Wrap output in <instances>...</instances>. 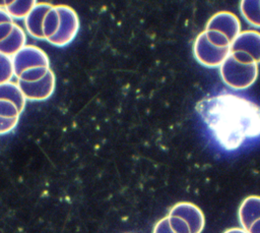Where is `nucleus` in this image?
I'll list each match as a JSON object with an SVG mask.
<instances>
[{"mask_svg": "<svg viewBox=\"0 0 260 233\" xmlns=\"http://www.w3.org/2000/svg\"><path fill=\"white\" fill-rule=\"evenodd\" d=\"M196 110L226 151L237 150L248 139L260 136V106L247 98L220 94L201 100Z\"/></svg>", "mask_w": 260, "mask_h": 233, "instance_id": "1", "label": "nucleus"}, {"mask_svg": "<svg viewBox=\"0 0 260 233\" xmlns=\"http://www.w3.org/2000/svg\"><path fill=\"white\" fill-rule=\"evenodd\" d=\"M219 75L225 85L233 90H246L258 77V64H243L236 61L230 54L219 66Z\"/></svg>", "mask_w": 260, "mask_h": 233, "instance_id": "2", "label": "nucleus"}, {"mask_svg": "<svg viewBox=\"0 0 260 233\" xmlns=\"http://www.w3.org/2000/svg\"><path fill=\"white\" fill-rule=\"evenodd\" d=\"M193 54L196 60L206 67H219L231 54V48H217L211 45L201 32L193 44Z\"/></svg>", "mask_w": 260, "mask_h": 233, "instance_id": "3", "label": "nucleus"}, {"mask_svg": "<svg viewBox=\"0 0 260 233\" xmlns=\"http://www.w3.org/2000/svg\"><path fill=\"white\" fill-rule=\"evenodd\" d=\"M61 22L58 33L51 39L49 43L57 47H64L70 44L76 37L79 30V18L73 8L67 5H56Z\"/></svg>", "mask_w": 260, "mask_h": 233, "instance_id": "4", "label": "nucleus"}, {"mask_svg": "<svg viewBox=\"0 0 260 233\" xmlns=\"http://www.w3.org/2000/svg\"><path fill=\"white\" fill-rule=\"evenodd\" d=\"M15 76L18 77L24 70L34 67H49L48 55L41 48L34 45H25L20 51L12 56Z\"/></svg>", "mask_w": 260, "mask_h": 233, "instance_id": "5", "label": "nucleus"}, {"mask_svg": "<svg viewBox=\"0 0 260 233\" xmlns=\"http://www.w3.org/2000/svg\"><path fill=\"white\" fill-rule=\"evenodd\" d=\"M17 84L26 100L45 101L49 99L55 91L56 77L53 70L50 69L48 73L38 81L28 82L18 79Z\"/></svg>", "mask_w": 260, "mask_h": 233, "instance_id": "6", "label": "nucleus"}, {"mask_svg": "<svg viewBox=\"0 0 260 233\" xmlns=\"http://www.w3.org/2000/svg\"><path fill=\"white\" fill-rule=\"evenodd\" d=\"M169 216L184 219L188 223L191 233H201L205 226L203 212L196 205L189 201H181L173 206L169 212Z\"/></svg>", "mask_w": 260, "mask_h": 233, "instance_id": "7", "label": "nucleus"}, {"mask_svg": "<svg viewBox=\"0 0 260 233\" xmlns=\"http://www.w3.org/2000/svg\"><path fill=\"white\" fill-rule=\"evenodd\" d=\"M205 30H214L225 35L233 42L241 31V21L236 14L230 11H219L207 21Z\"/></svg>", "mask_w": 260, "mask_h": 233, "instance_id": "8", "label": "nucleus"}, {"mask_svg": "<svg viewBox=\"0 0 260 233\" xmlns=\"http://www.w3.org/2000/svg\"><path fill=\"white\" fill-rule=\"evenodd\" d=\"M244 51L260 63V33L254 30L242 31L231 44V52Z\"/></svg>", "mask_w": 260, "mask_h": 233, "instance_id": "9", "label": "nucleus"}, {"mask_svg": "<svg viewBox=\"0 0 260 233\" xmlns=\"http://www.w3.org/2000/svg\"><path fill=\"white\" fill-rule=\"evenodd\" d=\"M53 5L50 3H37L28 15L24 18V25L26 32L34 38L45 40L43 33V22L47 12Z\"/></svg>", "mask_w": 260, "mask_h": 233, "instance_id": "10", "label": "nucleus"}, {"mask_svg": "<svg viewBox=\"0 0 260 233\" xmlns=\"http://www.w3.org/2000/svg\"><path fill=\"white\" fill-rule=\"evenodd\" d=\"M238 218L242 228L248 231L250 226L260 219V196H247L239 207Z\"/></svg>", "mask_w": 260, "mask_h": 233, "instance_id": "11", "label": "nucleus"}, {"mask_svg": "<svg viewBox=\"0 0 260 233\" xmlns=\"http://www.w3.org/2000/svg\"><path fill=\"white\" fill-rule=\"evenodd\" d=\"M25 32L19 24L15 23L10 35L0 42V53L12 57L25 46Z\"/></svg>", "mask_w": 260, "mask_h": 233, "instance_id": "12", "label": "nucleus"}, {"mask_svg": "<svg viewBox=\"0 0 260 233\" xmlns=\"http://www.w3.org/2000/svg\"><path fill=\"white\" fill-rule=\"evenodd\" d=\"M1 99L13 102L20 111V113L23 111L26 103V99L21 93L17 82L14 83L12 81L0 84V100Z\"/></svg>", "mask_w": 260, "mask_h": 233, "instance_id": "13", "label": "nucleus"}, {"mask_svg": "<svg viewBox=\"0 0 260 233\" xmlns=\"http://www.w3.org/2000/svg\"><path fill=\"white\" fill-rule=\"evenodd\" d=\"M243 17L253 26L260 27V0H243L240 2Z\"/></svg>", "mask_w": 260, "mask_h": 233, "instance_id": "14", "label": "nucleus"}, {"mask_svg": "<svg viewBox=\"0 0 260 233\" xmlns=\"http://www.w3.org/2000/svg\"><path fill=\"white\" fill-rule=\"evenodd\" d=\"M60 22H61V18H60L59 11L56 5H53L51 9L47 12L43 22V33H44L45 40L48 41L58 33L60 27Z\"/></svg>", "mask_w": 260, "mask_h": 233, "instance_id": "15", "label": "nucleus"}, {"mask_svg": "<svg viewBox=\"0 0 260 233\" xmlns=\"http://www.w3.org/2000/svg\"><path fill=\"white\" fill-rule=\"evenodd\" d=\"M37 3L35 0L7 1L5 10L12 18H25Z\"/></svg>", "mask_w": 260, "mask_h": 233, "instance_id": "16", "label": "nucleus"}, {"mask_svg": "<svg viewBox=\"0 0 260 233\" xmlns=\"http://www.w3.org/2000/svg\"><path fill=\"white\" fill-rule=\"evenodd\" d=\"M14 75L12 57L0 53V84L11 81Z\"/></svg>", "mask_w": 260, "mask_h": 233, "instance_id": "17", "label": "nucleus"}, {"mask_svg": "<svg viewBox=\"0 0 260 233\" xmlns=\"http://www.w3.org/2000/svg\"><path fill=\"white\" fill-rule=\"evenodd\" d=\"M206 39L208 42L217 48H231L232 42L229 40V38L223 35L222 33L214 30H204Z\"/></svg>", "mask_w": 260, "mask_h": 233, "instance_id": "18", "label": "nucleus"}, {"mask_svg": "<svg viewBox=\"0 0 260 233\" xmlns=\"http://www.w3.org/2000/svg\"><path fill=\"white\" fill-rule=\"evenodd\" d=\"M50 70L49 67H34L24 70L18 77L17 79L23 80V81H28V82H34L42 79Z\"/></svg>", "mask_w": 260, "mask_h": 233, "instance_id": "19", "label": "nucleus"}, {"mask_svg": "<svg viewBox=\"0 0 260 233\" xmlns=\"http://www.w3.org/2000/svg\"><path fill=\"white\" fill-rule=\"evenodd\" d=\"M0 116L4 118H16L20 116V111L16 105L8 100H0Z\"/></svg>", "mask_w": 260, "mask_h": 233, "instance_id": "20", "label": "nucleus"}, {"mask_svg": "<svg viewBox=\"0 0 260 233\" xmlns=\"http://www.w3.org/2000/svg\"><path fill=\"white\" fill-rule=\"evenodd\" d=\"M168 219H169L170 226L175 233H191V229L188 223L184 219L176 216H169V215H168Z\"/></svg>", "mask_w": 260, "mask_h": 233, "instance_id": "21", "label": "nucleus"}, {"mask_svg": "<svg viewBox=\"0 0 260 233\" xmlns=\"http://www.w3.org/2000/svg\"><path fill=\"white\" fill-rule=\"evenodd\" d=\"M19 117L16 118H4L0 116V135L11 132L17 125Z\"/></svg>", "mask_w": 260, "mask_h": 233, "instance_id": "22", "label": "nucleus"}, {"mask_svg": "<svg viewBox=\"0 0 260 233\" xmlns=\"http://www.w3.org/2000/svg\"><path fill=\"white\" fill-rule=\"evenodd\" d=\"M152 233H175L171 226H170V223H169V219H168V216L160 219L155 225H154V228H153V231Z\"/></svg>", "mask_w": 260, "mask_h": 233, "instance_id": "23", "label": "nucleus"}, {"mask_svg": "<svg viewBox=\"0 0 260 233\" xmlns=\"http://www.w3.org/2000/svg\"><path fill=\"white\" fill-rule=\"evenodd\" d=\"M231 55L233 56V58L240 62V63H243V64H252V63H256L253 59V57L244 52V51H234V52H231Z\"/></svg>", "mask_w": 260, "mask_h": 233, "instance_id": "24", "label": "nucleus"}, {"mask_svg": "<svg viewBox=\"0 0 260 233\" xmlns=\"http://www.w3.org/2000/svg\"><path fill=\"white\" fill-rule=\"evenodd\" d=\"M14 24L15 23L13 21L0 23V42L5 40L10 35V33L12 32V30L14 27Z\"/></svg>", "mask_w": 260, "mask_h": 233, "instance_id": "25", "label": "nucleus"}, {"mask_svg": "<svg viewBox=\"0 0 260 233\" xmlns=\"http://www.w3.org/2000/svg\"><path fill=\"white\" fill-rule=\"evenodd\" d=\"M9 21H13V18L7 13L5 9L0 8V23L9 22Z\"/></svg>", "mask_w": 260, "mask_h": 233, "instance_id": "26", "label": "nucleus"}, {"mask_svg": "<svg viewBox=\"0 0 260 233\" xmlns=\"http://www.w3.org/2000/svg\"><path fill=\"white\" fill-rule=\"evenodd\" d=\"M248 233H260V219L255 221L247 231Z\"/></svg>", "mask_w": 260, "mask_h": 233, "instance_id": "27", "label": "nucleus"}, {"mask_svg": "<svg viewBox=\"0 0 260 233\" xmlns=\"http://www.w3.org/2000/svg\"><path fill=\"white\" fill-rule=\"evenodd\" d=\"M223 233H248V232L243 228H230L225 230Z\"/></svg>", "mask_w": 260, "mask_h": 233, "instance_id": "28", "label": "nucleus"}]
</instances>
